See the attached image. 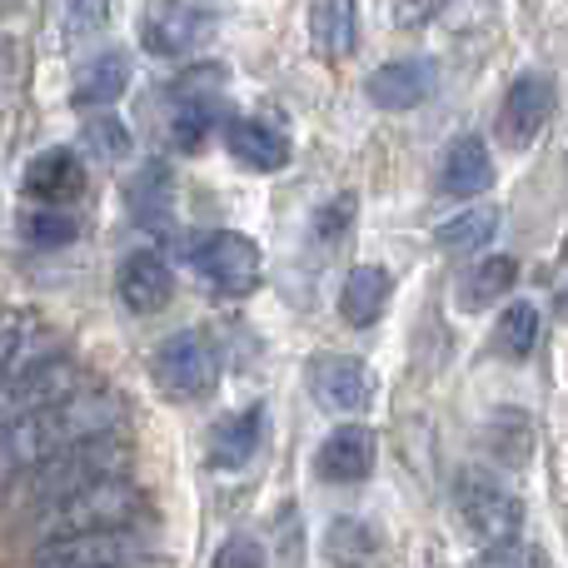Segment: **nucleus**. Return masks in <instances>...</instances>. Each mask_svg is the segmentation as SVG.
Segmentation results:
<instances>
[{"mask_svg":"<svg viewBox=\"0 0 568 568\" xmlns=\"http://www.w3.org/2000/svg\"><path fill=\"white\" fill-rule=\"evenodd\" d=\"M125 429V399L110 384H75L30 419L10 424L0 434V474H26L30 464L50 459L55 449H70L80 439Z\"/></svg>","mask_w":568,"mask_h":568,"instance_id":"1","label":"nucleus"},{"mask_svg":"<svg viewBox=\"0 0 568 568\" xmlns=\"http://www.w3.org/2000/svg\"><path fill=\"white\" fill-rule=\"evenodd\" d=\"M130 459H135V444L125 439V429L115 434H95V439H80L70 449H55L50 459L30 464L26 479H20V494L26 504H55L75 489H90L100 479H115V474H130Z\"/></svg>","mask_w":568,"mask_h":568,"instance_id":"2","label":"nucleus"},{"mask_svg":"<svg viewBox=\"0 0 568 568\" xmlns=\"http://www.w3.org/2000/svg\"><path fill=\"white\" fill-rule=\"evenodd\" d=\"M40 339H45V334L30 329V339L20 344V354L10 359L6 379H0V434L80 384L75 359H70L65 349H55V344H40Z\"/></svg>","mask_w":568,"mask_h":568,"instance_id":"3","label":"nucleus"},{"mask_svg":"<svg viewBox=\"0 0 568 568\" xmlns=\"http://www.w3.org/2000/svg\"><path fill=\"white\" fill-rule=\"evenodd\" d=\"M145 514V489L130 484L125 474L100 479L90 489H75L65 499L40 509V539H65V534H95V529H125Z\"/></svg>","mask_w":568,"mask_h":568,"instance_id":"4","label":"nucleus"},{"mask_svg":"<svg viewBox=\"0 0 568 568\" xmlns=\"http://www.w3.org/2000/svg\"><path fill=\"white\" fill-rule=\"evenodd\" d=\"M454 514H459L464 534L484 549H499V544H514L524 534V504L514 489H504L494 474L484 469H464L454 479Z\"/></svg>","mask_w":568,"mask_h":568,"instance_id":"5","label":"nucleus"},{"mask_svg":"<svg viewBox=\"0 0 568 568\" xmlns=\"http://www.w3.org/2000/svg\"><path fill=\"white\" fill-rule=\"evenodd\" d=\"M150 379L165 399H205L220 384V349L205 329H175L150 359Z\"/></svg>","mask_w":568,"mask_h":568,"instance_id":"6","label":"nucleus"},{"mask_svg":"<svg viewBox=\"0 0 568 568\" xmlns=\"http://www.w3.org/2000/svg\"><path fill=\"white\" fill-rule=\"evenodd\" d=\"M140 559H150V539L135 524H125V529L45 539L36 554V568H135Z\"/></svg>","mask_w":568,"mask_h":568,"instance_id":"7","label":"nucleus"},{"mask_svg":"<svg viewBox=\"0 0 568 568\" xmlns=\"http://www.w3.org/2000/svg\"><path fill=\"white\" fill-rule=\"evenodd\" d=\"M190 265L215 284L220 294H230V300L250 294L260 284V275H265V255H260V245L250 235H235V230L200 235L195 245H190Z\"/></svg>","mask_w":568,"mask_h":568,"instance_id":"8","label":"nucleus"},{"mask_svg":"<svg viewBox=\"0 0 568 568\" xmlns=\"http://www.w3.org/2000/svg\"><path fill=\"white\" fill-rule=\"evenodd\" d=\"M304 384H310L314 404L329 414H364L374 399V379H369V364L354 359V354H314L304 364Z\"/></svg>","mask_w":568,"mask_h":568,"instance_id":"9","label":"nucleus"},{"mask_svg":"<svg viewBox=\"0 0 568 568\" xmlns=\"http://www.w3.org/2000/svg\"><path fill=\"white\" fill-rule=\"evenodd\" d=\"M210 20L190 0H145L140 10V45L160 60H180L205 40Z\"/></svg>","mask_w":568,"mask_h":568,"instance_id":"10","label":"nucleus"},{"mask_svg":"<svg viewBox=\"0 0 568 568\" xmlns=\"http://www.w3.org/2000/svg\"><path fill=\"white\" fill-rule=\"evenodd\" d=\"M549 115H554V85L539 75V70L519 75L509 90H504V105H499V135H504V145L529 150L534 140H539V130L549 125Z\"/></svg>","mask_w":568,"mask_h":568,"instance_id":"11","label":"nucleus"},{"mask_svg":"<svg viewBox=\"0 0 568 568\" xmlns=\"http://www.w3.org/2000/svg\"><path fill=\"white\" fill-rule=\"evenodd\" d=\"M379 464V439L364 424H339V429L324 434L320 454H314V474L324 484H359L374 474Z\"/></svg>","mask_w":568,"mask_h":568,"instance_id":"12","label":"nucleus"},{"mask_svg":"<svg viewBox=\"0 0 568 568\" xmlns=\"http://www.w3.org/2000/svg\"><path fill=\"white\" fill-rule=\"evenodd\" d=\"M115 294L130 314H160L175 294V275L155 250H130L115 270Z\"/></svg>","mask_w":568,"mask_h":568,"instance_id":"13","label":"nucleus"},{"mask_svg":"<svg viewBox=\"0 0 568 568\" xmlns=\"http://www.w3.org/2000/svg\"><path fill=\"white\" fill-rule=\"evenodd\" d=\"M429 90H434V65L419 55L389 60V65H379L369 80H364V95H369L379 110H414L429 100Z\"/></svg>","mask_w":568,"mask_h":568,"instance_id":"14","label":"nucleus"},{"mask_svg":"<svg viewBox=\"0 0 568 568\" xmlns=\"http://www.w3.org/2000/svg\"><path fill=\"white\" fill-rule=\"evenodd\" d=\"M80 190H85V165H80V155L70 145L40 150L26 165V195H36L40 205H65Z\"/></svg>","mask_w":568,"mask_h":568,"instance_id":"15","label":"nucleus"},{"mask_svg":"<svg viewBox=\"0 0 568 568\" xmlns=\"http://www.w3.org/2000/svg\"><path fill=\"white\" fill-rule=\"evenodd\" d=\"M494 185V155L479 135H459L439 165V190L454 200H474Z\"/></svg>","mask_w":568,"mask_h":568,"instance_id":"16","label":"nucleus"},{"mask_svg":"<svg viewBox=\"0 0 568 568\" xmlns=\"http://www.w3.org/2000/svg\"><path fill=\"white\" fill-rule=\"evenodd\" d=\"M260 439H265V409H240L210 429L205 454L215 469H245V464L255 459Z\"/></svg>","mask_w":568,"mask_h":568,"instance_id":"17","label":"nucleus"},{"mask_svg":"<svg viewBox=\"0 0 568 568\" xmlns=\"http://www.w3.org/2000/svg\"><path fill=\"white\" fill-rule=\"evenodd\" d=\"M225 150L245 170H260V175L290 165V140H284L275 125H265V120H230L225 125Z\"/></svg>","mask_w":568,"mask_h":568,"instance_id":"18","label":"nucleus"},{"mask_svg":"<svg viewBox=\"0 0 568 568\" xmlns=\"http://www.w3.org/2000/svg\"><path fill=\"white\" fill-rule=\"evenodd\" d=\"M125 85H130V55L125 50H100V55L85 60V70L75 75L70 100H75L80 110H105L125 95Z\"/></svg>","mask_w":568,"mask_h":568,"instance_id":"19","label":"nucleus"},{"mask_svg":"<svg viewBox=\"0 0 568 568\" xmlns=\"http://www.w3.org/2000/svg\"><path fill=\"white\" fill-rule=\"evenodd\" d=\"M389 294H394V280L384 275L379 265L349 270V280H344V290H339L344 324H354V329H369V324H379L384 310H389Z\"/></svg>","mask_w":568,"mask_h":568,"instance_id":"20","label":"nucleus"},{"mask_svg":"<svg viewBox=\"0 0 568 568\" xmlns=\"http://www.w3.org/2000/svg\"><path fill=\"white\" fill-rule=\"evenodd\" d=\"M310 40L324 60H344L354 50V40H359V6L354 0H314Z\"/></svg>","mask_w":568,"mask_h":568,"instance_id":"21","label":"nucleus"},{"mask_svg":"<svg viewBox=\"0 0 568 568\" xmlns=\"http://www.w3.org/2000/svg\"><path fill=\"white\" fill-rule=\"evenodd\" d=\"M519 284V260L514 255H484L459 275V310H489V304L509 300Z\"/></svg>","mask_w":568,"mask_h":568,"instance_id":"22","label":"nucleus"},{"mask_svg":"<svg viewBox=\"0 0 568 568\" xmlns=\"http://www.w3.org/2000/svg\"><path fill=\"white\" fill-rule=\"evenodd\" d=\"M125 200H130V210H135L140 225L160 230L170 215H175V185H170V170L160 165V160L140 165L135 175H130V185H125Z\"/></svg>","mask_w":568,"mask_h":568,"instance_id":"23","label":"nucleus"},{"mask_svg":"<svg viewBox=\"0 0 568 568\" xmlns=\"http://www.w3.org/2000/svg\"><path fill=\"white\" fill-rule=\"evenodd\" d=\"M215 120H220L215 95H175V105H170V140H175V150L195 155L215 135Z\"/></svg>","mask_w":568,"mask_h":568,"instance_id":"24","label":"nucleus"},{"mask_svg":"<svg viewBox=\"0 0 568 568\" xmlns=\"http://www.w3.org/2000/svg\"><path fill=\"white\" fill-rule=\"evenodd\" d=\"M494 235H499V210L494 205H469L434 230V240H439L444 250H454V255H469V250L489 245Z\"/></svg>","mask_w":568,"mask_h":568,"instance_id":"25","label":"nucleus"},{"mask_svg":"<svg viewBox=\"0 0 568 568\" xmlns=\"http://www.w3.org/2000/svg\"><path fill=\"white\" fill-rule=\"evenodd\" d=\"M374 549H379V539H374V529L364 519H334L324 529V559H329V568H364L374 559Z\"/></svg>","mask_w":568,"mask_h":568,"instance_id":"26","label":"nucleus"},{"mask_svg":"<svg viewBox=\"0 0 568 568\" xmlns=\"http://www.w3.org/2000/svg\"><path fill=\"white\" fill-rule=\"evenodd\" d=\"M534 344H539V310L534 304H509V310L499 314V324H494V354H504V359H529Z\"/></svg>","mask_w":568,"mask_h":568,"instance_id":"27","label":"nucleus"},{"mask_svg":"<svg viewBox=\"0 0 568 568\" xmlns=\"http://www.w3.org/2000/svg\"><path fill=\"white\" fill-rule=\"evenodd\" d=\"M80 145H85V155H95V160H125L130 150H135V140H130V130L120 125L115 115H105V110H95V120H85L80 125Z\"/></svg>","mask_w":568,"mask_h":568,"instance_id":"28","label":"nucleus"},{"mask_svg":"<svg viewBox=\"0 0 568 568\" xmlns=\"http://www.w3.org/2000/svg\"><path fill=\"white\" fill-rule=\"evenodd\" d=\"M20 235H26L30 245H40V250H55V245H70V240L80 235V225H75V215H70L65 205H45V210L20 215Z\"/></svg>","mask_w":568,"mask_h":568,"instance_id":"29","label":"nucleus"},{"mask_svg":"<svg viewBox=\"0 0 568 568\" xmlns=\"http://www.w3.org/2000/svg\"><path fill=\"white\" fill-rule=\"evenodd\" d=\"M60 16H65V36H90V30L105 26L110 0H60Z\"/></svg>","mask_w":568,"mask_h":568,"instance_id":"30","label":"nucleus"},{"mask_svg":"<svg viewBox=\"0 0 568 568\" xmlns=\"http://www.w3.org/2000/svg\"><path fill=\"white\" fill-rule=\"evenodd\" d=\"M30 329H36V320L26 310H0V379H6L10 359L20 354V344L30 339Z\"/></svg>","mask_w":568,"mask_h":568,"instance_id":"31","label":"nucleus"},{"mask_svg":"<svg viewBox=\"0 0 568 568\" xmlns=\"http://www.w3.org/2000/svg\"><path fill=\"white\" fill-rule=\"evenodd\" d=\"M469 568H544V554L534 544L514 539V544H499V549H484Z\"/></svg>","mask_w":568,"mask_h":568,"instance_id":"32","label":"nucleus"},{"mask_svg":"<svg viewBox=\"0 0 568 568\" xmlns=\"http://www.w3.org/2000/svg\"><path fill=\"white\" fill-rule=\"evenodd\" d=\"M210 568H265V544L250 539V534H230Z\"/></svg>","mask_w":568,"mask_h":568,"instance_id":"33","label":"nucleus"},{"mask_svg":"<svg viewBox=\"0 0 568 568\" xmlns=\"http://www.w3.org/2000/svg\"><path fill=\"white\" fill-rule=\"evenodd\" d=\"M275 559L280 568H300V554H304V544H300V514L294 509H284L280 514V544H275Z\"/></svg>","mask_w":568,"mask_h":568,"instance_id":"34","label":"nucleus"},{"mask_svg":"<svg viewBox=\"0 0 568 568\" xmlns=\"http://www.w3.org/2000/svg\"><path fill=\"white\" fill-rule=\"evenodd\" d=\"M349 215H354V200H349V195H339V200H334V205L320 215V235H339L344 220H349Z\"/></svg>","mask_w":568,"mask_h":568,"instance_id":"35","label":"nucleus"},{"mask_svg":"<svg viewBox=\"0 0 568 568\" xmlns=\"http://www.w3.org/2000/svg\"><path fill=\"white\" fill-rule=\"evenodd\" d=\"M429 10H434V0H404V6H399V20H404V26H419Z\"/></svg>","mask_w":568,"mask_h":568,"instance_id":"36","label":"nucleus"}]
</instances>
